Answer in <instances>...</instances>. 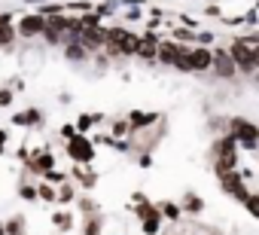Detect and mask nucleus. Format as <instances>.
<instances>
[{
	"label": "nucleus",
	"mask_w": 259,
	"mask_h": 235,
	"mask_svg": "<svg viewBox=\"0 0 259 235\" xmlns=\"http://www.w3.org/2000/svg\"><path fill=\"white\" fill-rule=\"evenodd\" d=\"M210 64L217 67V73H220V76H226V80H229V76H235V61H232V55H229V52L217 49V52H213V58H210Z\"/></svg>",
	"instance_id": "39448f33"
},
{
	"label": "nucleus",
	"mask_w": 259,
	"mask_h": 235,
	"mask_svg": "<svg viewBox=\"0 0 259 235\" xmlns=\"http://www.w3.org/2000/svg\"><path fill=\"white\" fill-rule=\"evenodd\" d=\"M244 205H247V211L259 220V195H247V199H244Z\"/></svg>",
	"instance_id": "f8f14e48"
},
{
	"label": "nucleus",
	"mask_w": 259,
	"mask_h": 235,
	"mask_svg": "<svg viewBox=\"0 0 259 235\" xmlns=\"http://www.w3.org/2000/svg\"><path fill=\"white\" fill-rule=\"evenodd\" d=\"M4 232H7V235H22V220H13Z\"/></svg>",
	"instance_id": "4468645a"
},
{
	"label": "nucleus",
	"mask_w": 259,
	"mask_h": 235,
	"mask_svg": "<svg viewBox=\"0 0 259 235\" xmlns=\"http://www.w3.org/2000/svg\"><path fill=\"white\" fill-rule=\"evenodd\" d=\"M7 43H13V28L7 22H0V46H7Z\"/></svg>",
	"instance_id": "9b49d317"
},
{
	"label": "nucleus",
	"mask_w": 259,
	"mask_h": 235,
	"mask_svg": "<svg viewBox=\"0 0 259 235\" xmlns=\"http://www.w3.org/2000/svg\"><path fill=\"white\" fill-rule=\"evenodd\" d=\"M67 55H70V58H82V49H79V46H70Z\"/></svg>",
	"instance_id": "aec40b11"
},
{
	"label": "nucleus",
	"mask_w": 259,
	"mask_h": 235,
	"mask_svg": "<svg viewBox=\"0 0 259 235\" xmlns=\"http://www.w3.org/2000/svg\"><path fill=\"white\" fill-rule=\"evenodd\" d=\"M210 58H213V52H207V49H192V52H186V64H189V70H204V67H210Z\"/></svg>",
	"instance_id": "423d86ee"
},
{
	"label": "nucleus",
	"mask_w": 259,
	"mask_h": 235,
	"mask_svg": "<svg viewBox=\"0 0 259 235\" xmlns=\"http://www.w3.org/2000/svg\"><path fill=\"white\" fill-rule=\"evenodd\" d=\"M85 235H98V223H95V220H89V226H85Z\"/></svg>",
	"instance_id": "412c9836"
},
{
	"label": "nucleus",
	"mask_w": 259,
	"mask_h": 235,
	"mask_svg": "<svg viewBox=\"0 0 259 235\" xmlns=\"http://www.w3.org/2000/svg\"><path fill=\"white\" fill-rule=\"evenodd\" d=\"M138 55H144V58H153L156 55V37L150 34L144 43H138Z\"/></svg>",
	"instance_id": "9d476101"
},
{
	"label": "nucleus",
	"mask_w": 259,
	"mask_h": 235,
	"mask_svg": "<svg viewBox=\"0 0 259 235\" xmlns=\"http://www.w3.org/2000/svg\"><path fill=\"white\" fill-rule=\"evenodd\" d=\"M10 101H13V92H7V89H4V92H0V104H4V107H7Z\"/></svg>",
	"instance_id": "6ab92c4d"
},
{
	"label": "nucleus",
	"mask_w": 259,
	"mask_h": 235,
	"mask_svg": "<svg viewBox=\"0 0 259 235\" xmlns=\"http://www.w3.org/2000/svg\"><path fill=\"white\" fill-rule=\"evenodd\" d=\"M256 141H259V132H256Z\"/></svg>",
	"instance_id": "5701e85b"
},
{
	"label": "nucleus",
	"mask_w": 259,
	"mask_h": 235,
	"mask_svg": "<svg viewBox=\"0 0 259 235\" xmlns=\"http://www.w3.org/2000/svg\"><path fill=\"white\" fill-rule=\"evenodd\" d=\"M132 123H135V126H147V123H153V116H147V113H135V116H132Z\"/></svg>",
	"instance_id": "ddd939ff"
},
{
	"label": "nucleus",
	"mask_w": 259,
	"mask_h": 235,
	"mask_svg": "<svg viewBox=\"0 0 259 235\" xmlns=\"http://www.w3.org/2000/svg\"><path fill=\"white\" fill-rule=\"evenodd\" d=\"M232 61H235V67H241V70H253L256 67V52L244 43V40H235L232 43Z\"/></svg>",
	"instance_id": "f257e3e1"
},
{
	"label": "nucleus",
	"mask_w": 259,
	"mask_h": 235,
	"mask_svg": "<svg viewBox=\"0 0 259 235\" xmlns=\"http://www.w3.org/2000/svg\"><path fill=\"white\" fill-rule=\"evenodd\" d=\"M180 52H183V49H180V46H174V43H162V46L156 49V55H159L162 61H168V64H174V61L180 58Z\"/></svg>",
	"instance_id": "1a4fd4ad"
},
{
	"label": "nucleus",
	"mask_w": 259,
	"mask_h": 235,
	"mask_svg": "<svg viewBox=\"0 0 259 235\" xmlns=\"http://www.w3.org/2000/svg\"><path fill=\"white\" fill-rule=\"evenodd\" d=\"M217 156H220V171H232V165L238 162V153H235V138H229V141H223V144H217Z\"/></svg>",
	"instance_id": "f03ea898"
},
{
	"label": "nucleus",
	"mask_w": 259,
	"mask_h": 235,
	"mask_svg": "<svg viewBox=\"0 0 259 235\" xmlns=\"http://www.w3.org/2000/svg\"><path fill=\"white\" fill-rule=\"evenodd\" d=\"M235 126V141H244V147H253L256 144V126H250V123H244V120H235L232 123Z\"/></svg>",
	"instance_id": "0eeeda50"
},
{
	"label": "nucleus",
	"mask_w": 259,
	"mask_h": 235,
	"mask_svg": "<svg viewBox=\"0 0 259 235\" xmlns=\"http://www.w3.org/2000/svg\"><path fill=\"white\" fill-rule=\"evenodd\" d=\"M19 31H22L25 37H34V34L43 31V19H40V16H28V19H22V22H19Z\"/></svg>",
	"instance_id": "6e6552de"
},
{
	"label": "nucleus",
	"mask_w": 259,
	"mask_h": 235,
	"mask_svg": "<svg viewBox=\"0 0 259 235\" xmlns=\"http://www.w3.org/2000/svg\"><path fill=\"white\" fill-rule=\"evenodd\" d=\"M34 168H52V156H40V159H34Z\"/></svg>",
	"instance_id": "2eb2a0df"
},
{
	"label": "nucleus",
	"mask_w": 259,
	"mask_h": 235,
	"mask_svg": "<svg viewBox=\"0 0 259 235\" xmlns=\"http://www.w3.org/2000/svg\"><path fill=\"white\" fill-rule=\"evenodd\" d=\"M223 189H226V192H232L238 202H244V199H247L244 177H241V174H235V171H223Z\"/></svg>",
	"instance_id": "7ed1b4c3"
},
{
	"label": "nucleus",
	"mask_w": 259,
	"mask_h": 235,
	"mask_svg": "<svg viewBox=\"0 0 259 235\" xmlns=\"http://www.w3.org/2000/svg\"><path fill=\"white\" fill-rule=\"evenodd\" d=\"M37 192H40V195H43V199H49V202H52V199H55V192H52V189H49V186H40V189H37Z\"/></svg>",
	"instance_id": "a211bd4d"
},
{
	"label": "nucleus",
	"mask_w": 259,
	"mask_h": 235,
	"mask_svg": "<svg viewBox=\"0 0 259 235\" xmlns=\"http://www.w3.org/2000/svg\"><path fill=\"white\" fill-rule=\"evenodd\" d=\"M67 153H70L76 162H89V159L95 156V153H92V144H89L85 138H76V135L70 138V144H67Z\"/></svg>",
	"instance_id": "20e7f679"
},
{
	"label": "nucleus",
	"mask_w": 259,
	"mask_h": 235,
	"mask_svg": "<svg viewBox=\"0 0 259 235\" xmlns=\"http://www.w3.org/2000/svg\"><path fill=\"white\" fill-rule=\"evenodd\" d=\"M256 64H259V52H256Z\"/></svg>",
	"instance_id": "4be33fe9"
},
{
	"label": "nucleus",
	"mask_w": 259,
	"mask_h": 235,
	"mask_svg": "<svg viewBox=\"0 0 259 235\" xmlns=\"http://www.w3.org/2000/svg\"><path fill=\"white\" fill-rule=\"evenodd\" d=\"M186 208H189V211H201V199H198V195H189V199H186Z\"/></svg>",
	"instance_id": "dca6fc26"
},
{
	"label": "nucleus",
	"mask_w": 259,
	"mask_h": 235,
	"mask_svg": "<svg viewBox=\"0 0 259 235\" xmlns=\"http://www.w3.org/2000/svg\"><path fill=\"white\" fill-rule=\"evenodd\" d=\"M55 223H58L61 229H70V214H55Z\"/></svg>",
	"instance_id": "f3484780"
}]
</instances>
